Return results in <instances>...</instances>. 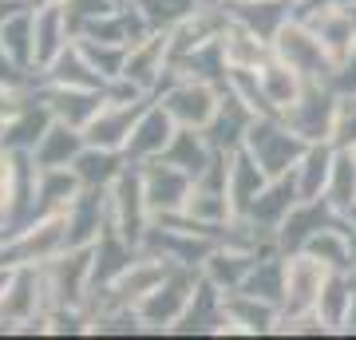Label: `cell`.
<instances>
[{
    "label": "cell",
    "instance_id": "28",
    "mask_svg": "<svg viewBox=\"0 0 356 340\" xmlns=\"http://www.w3.org/2000/svg\"><path fill=\"white\" fill-rule=\"evenodd\" d=\"M32 4H67V0H32Z\"/></svg>",
    "mask_w": 356,
    "mask_h": 340
},
{
    "label": "cell",
    "instance_id": "3",
    "mask_svg": "<svg viewBox=\"0 0 356 340\" xmlns=\"http://www.w3.org/2000/svg\"><path fill=\"white\" fill-rule=\"evenodd\" d=\"M194 289H198V273H194V265H170V273H166V277L159 281L139 305H135V313H139L143 325L166 328V325H175L178 316L186 313Z\"/></svg>",
    "mask_w": 356,
    "mask_h": 340
},
{
    "label": "cell",
    "instance_id": "23",
    "mask_svg": "<svg viewBox=\"0 0 356 340\" xmlns=\"http://www.w3.org/2000/svg\"><path fill=\"white\" fill-rule=\"evenodd\" d=\"M325 202H329L337 214H344L356 202V154L353 151H337L332 159V175H329V190H325Z\"/></svg>",
    "mask_w": 356,
    "mask_h": 340
},
{
    "label": "cell",
    "instance_id": "25",
    "mask_svg": "<svg viewBox=\"0 0 356 340\" xmlns=\"http://www.w3.org/2000/svg\"><path fill=\"white\" fill-rule=\"evenodd\" d=\"M329 143L337 147V151H353V147H356V95H353V99H344L341 107H337Z\"/></svg>",
    "mask_w": 356,
    "mask_h": 340
},
{
    "label": "cell",
    "instance_id": "22",
    "mask_svg": "<svg viewBox=\"0 0 356 340\" xmlns=\"http://www.w3.org/2000/svg\"><path fill=\"white\" fill-rule=\"evenodd\" d=\"M348 301H353V277H344L341 269H332L325 289H321L317 301V316L325 328H344V316H348Z\"/></svg>",
    "mask_w": 356,
    "mask_h": 340
},
{
    "label": "cell",
    "instance_id": "26",
    "mask_svg": "<svg viewBox=\"0 0 356 340\" xmlns=\"http://www.w3.org/2000/svg\"><path fill=\"white\" fill-rule=\"evenodd\" d=\"M329 83H332L337 91H353V95H356V48L348 51V60H344L341 67L332 72V79H329Z\"/></svg>",
    "mask_w": 356,
    "mask_h": 340
},
{
    "label": "cell",
    "instance_id": "19",
    "mask_svg": "<svg viewBox=\"0 0 356 340\" xmlns=\"http://www.w3.org/2000/svg\"><path fill=\"white\" fill-rule=\"evenodd\" d=\"M163 159L175 163V166H182L191 178H198L206 166H210V159H214V147H210V139H206V131H198V127H178Z\"/></svg>",
    "mask_w": 356,
    "mask_h": 340
},
{
    "label": "cell",
    "instance_id": "9",
    "mask_svg": "<svg viewBox=\"0 0 356 340\" xmlns=\"http://www.w3.org/2000/svg\"><path fill=\"white\" fill-rule=\"evenodd\" d=\"M147 103H151V99H135V103L107 99L99 107V115L83 127V139H88V147L123 151V147H127V139H131V131H135V119L143 115V107H147Z\"/></svg>",
    "mask_w": 356,
    "mask_h": 340
},
{
    "label": "cell",
    "instance_id": "10",
    "mask_svg": "<svg viewBox=\"0 0 356 340\" xmlns=\"http://www.w3.org/2000/svg\"><path fill=\"white\" fill-rule=\"evenodd\" d=\"M44 107L51 111V119L60 123H72V127H83L99 115V107L107 103V91H95V88H67V83H51L44 95Z\"/></svg>",
    "mask_w": 356,
    "mask_h": 340
},
{
    "label": "cell",
    "instance_id": "8",
    "mask_svg": "<svg viewBox=\"0 0 356 340\" xmlns=\"http://www.w3.org/2000/svg\"><path fill=\"white\" fill-rule=\"evenodd\" d=\"M175 115L163 107V99H151L147 107H143V115L135 119V131H131L127 147H123V154H127V163H151V159H163L166 147H170V139H175Z\"/></svg>",
    "mask_w": 356,
    "mask_h": 340
},
{
    "label": "cell",
    "instance_id": "24",
    "mask_svg": "<svg viewBox=\"0 0 356 340\" xmlns=\"http://www.w3.org/2000/svg\"><path fill=\"white\" fill-rule=\"evenodd\" d=\"M143 13V20L151 24V32H170L175 24H182L191 13L202 8V0H131Z\"/></svg>",
    "mask_w": 356,
    "mask_h": 340
},
{
    "label": "cell",
    "instance_id": "7",
    "mask_svg": "<svg viewBox=\"0 0 356 340\" xmlns=\"http://www.w3.org/2000/svg\"><path fill=\"white\" fill-rule=\"evenodd\" d=\"M194 190V178L182 170V166L166 163V159H151L143 163V194H147V206H151V218L163 214H178L186 198Z\"/></svg>",
    "mask_w": 356,
    "mask_h": 340
},
{
    "label": "cell",
    "instance_id": "1",
    "mask_svg": "<svg viewBox=\"0 0 356 340\" xmlns=\"http://www.w3.org/2000/svg\"><path fill=\"white\" fill-rule=\"evenodd\" d=\"M245 147L254 151L257 163L266 166L269 178L289 175L293 166L301 163V154L309 151V143L301 139L281 115H261V119H254L250 135H245Z\"/></svg>",
    "mask_w": 356,
    "mask_h": 340
},
{
    "label": "cell",
    "instance_id": "13",
    "mask_svg": "<svg viewBox=\"0 0 356 340\" xmlns=\"http://www.w3.org/2000/svg\"><path fill=\"white\" fill-rule=\"evenodd\" d=\"M297 186H293V175H281V178H269V186L257 194L254 202H250V210H245L242 218H250L257 229H266V234H273L277 238L281 222L289 218V210L297 206Z\"/></svg>",
    "mask_w": 356,
    "mask_h": 340
},
{
    "label": "cell",
    "instance_id": "4",
    "mask_svg": "<svg viewBox=\"0 0 356 340\" xmlns=\"http://www.w3.org/2000/svg\"><path fill=\"white\" fill-rule=\"evenodd\" d=\"M273 56L285 60L289 67H297L305 79H332L337 63L329 60V51L321 44V36L301 20H285L281 32L273 36Z\"/></svg>",
    "mask_w": 356,
    "mask_h": 340
},
{
    "label": "cell",
    "instance_id": "18",
    "mask_svg": "<svg viewBox=\"0 0 356 340\" xmlns=\"http://www.w3.org/2000/svg\"><path fill=\"white\" fill-rule=\"evenodd\" d=\"M257 76H261L266 99L273 103V111H277V115H289L293 107H297V99H301V91H305V83H309V79L301 76L297 67H289V63H285V60H277V56H273V60H269L266 67L257 72Z\"/></svg>",
    "mask_w": 356,
    "mask_h": 340
},
{
    "label": "cell",
    "instance_id": "30",
    "mask_svg": "<svg viewBox=\"0 0 356 340\" xmlns=\"http://www.w3.org/2000/svg\"><path fill=\"white\" fill-rule=\"evenodd\" d=\"M202 4H226V0H202Z\"/></svg>",
    "mask_w": 356,
    "mask_h": 340
},
{
    "label": "cell",
    "instance_id": "5",
    "mask_svg": "<svg viewBox=\"0 0 356 340\" xmlns=\"http://www.w3.org/2000/svg\"><path fill=\"white\" fill-rule=\"evenodd\" d=\"M337 107H341L337 103V88H332L329 79H309L305 91H301V99H297V107L289 115H281V119L305 143H329Z\"/></svg>",
    "mask_w": 356,
    "mask_h": 340
},
{
    "label": "cell",
    "instance_id": "29",
    "mask_svg": "<svg viewBox=\"0 0 356 340\" xmlns=\"http://www.w3.org/2000/svg\"><path fill=\"white\" fill-rule=\"evenodd\" d=\"M337 4H344V8H356V0H337Z\"/></svg>",
    "mask_w": 356,
    "mask_h": 340
},
{
    "label": "cell",
    "instance_id": "27",
    "mask_svg": "<svg viewBox=\"0 0 356 340\" xmlns=\"http://www.w3.org/2000/svg\"><path fill=\"white\" fill-rule=\"evenodd\" d=\"M344 222H348V229H353V234H356V202H353V206H348V210H344Z\"/></svg>",
    "mask_w": 356,
    "mask_h": 340
},
{
    "label": "cell",
    "instance_id": "21",
    "mask_svg": "<svg viewBox=\"0 0 356 340\" xmlns=\"http://www.w3.org/2000/svg\"><path fill=\"white\" fill-rule=\"evenodd\" d=\"M72 166H76V175L83 186H111L115 178L127 170V154L107 151V147H83Z\"/></svg>",
    "mask_w": 356,
    "mask_h": 340
},
{
    "label": "cell",
    "instance_id": "16",
    "mask_svg": "<svg viewBox=\"0 0 356 340\" xmlns=\"http://www.w3.org/2000/svg\"><path fill=\"white\" fill-rule=\"evenodd\" d=\"M332 159H337V147H332V143H309V151L301 154V163L289 170L293 186H297V198H301V202L325 198V190H329V175H332Z\"/></svg>",
    "mask_w": 356,
    "mask_h": 340
},
{
    "label": "cell",
    "instance_id": "11",
    "mask_svg": "<svg viewBox=\"0 0 356 340\" xmlns=\"http://www.w3.org/2000/svg\"><path fill=\"white\" fill-rule=\"evenodd\" d=\"M40 285H44V281H40V273L32 265L13 269V277H8V285L0 293V325H16V321L32 325L36 309L44 305V289H40Z\"/></svg>",
    "mask_w": 356,
    "mask_h": 340
},
{
    "label": "cell",
    "instance_id": "12",
    "mask_svg": "<svg viewBox=\"0 0 356 340\" xmlns=\"http://www.w3.org/2000/svg\"><path fill=\"white\" fill-rule=\"evenodd\" d=\"M254 119H257V115L250 111L234 91H226L222 103H218L214 119L206 123V139H210L214 151H238V147H245V135H250Z\"/></svg>",
    "mask_w": 356,
    "mask_h": 340
},
{
    "label": "cell",
    "instance_id": "17",
    "mask_svg": "<svg viewBox=\"0 0 356 340\" xmlns=\"http://www.w3.org/2000/svg\"><path fill=\"white\" fill-rule=\"evenodd\" d=\"M83 147H88V139H83V131H79V127L51 119V127L44 131V139L36 143L32 159H36V166H72Z\"/></svg>",
    "mask_w": 356,
    "mask_h": 340
},
{
    "label": "cell",
    "instance_id": "14",
    "mask_svg": "<svg viewBox=\"0 0 356 340\" xmlns=\"http://www.w3.org/2000/svg\"><path fill=\"white\" fill-rule=\"evenodd\" d=\"M222 8H226L229 20L245 24L257 36H266L269 44L281 32V24L293 20V0H226Z\"/></svg>",
    "mask_w": 356,
    "mask_h": 340
},
{
    "label": "cell",
    "instance_id": "20",
    "mask_svg": "<svg viewBox=\"0 0 356 340\" xmlns=\"http://www.w3.org/2000/svg\"><path fill=\"white\" fill-rule=\"evenodd\" d=\"M32 8H24V13H16L13 20L0 24V44L13 56L16 67H36V13Z\"/></svg>",
    "mask_w": 356,
    "mask_h": 340
},
{
    "label": "cell",
    "instance_id": "15",
    "mask_svg": "<svg viewBox=\"0 0 356 340\" xmlns=\"http://www.w3.org/2000/svg\"><path fill=\"white\" fill-rule=\"evenodd\" d=\"M36 72H48L51 60L76 40L72 24H67L64 4H36Z\"/></svg>",
    "mask_w": 356,
    "mask_h": 340
},
{
    "label": "cell",
    "instance_id": "2",
    "mask_svg": "<svg viewBox=\"0 0 356 340\" xmlns=\"http://www.w3.org/2000/svg\"><path fill=\"white\" fill-rule=\"evenodd\" d=\"M329 265L305 250H293L285 257V297H281V321H297V316L317 313L321 289L329 281Z\"/></svg>",
    "mask_w": 356,
    "mask_h": 340
},
{
    "label": "cell",
    "instance_id": "6",
    "mask_svg": "<svg viewBox=\"0 0 356 340\" xmlns=\"http://www.w3.org/2000/svg\"><path fill=\"white\" fill-rule=\"evenodd\" d=\"M226 91L214 88V83H206V79H191V76H178L163 95V107L175 115L178 127H198L206 131V123L214 119L218 103H222Z\"/></svg>",
    "mask_w": 356,
    "mask_h": 340
}]
</instances>
